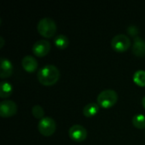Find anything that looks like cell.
<instances>
[{
	"label": "cell",
	"mask_w": 145,
	"mask_h": 145,
	"mask_svg": "<svg viewBox=\"0 0 145 145\" xmlns=\"http://www.w3.org/2000/svg\"><path fill=\"white\" fill-rule=\"evenodd\" d=\"M17 112V105L12 100H3L0 103V116L10 117Z\"/></svg>",
	"instance_id": "52a82bcc"
},
{
	"label": "cell",
	"mask_w": 145,
	"mask_h": 145,
	"mask_svg": "<svg viewBox=\"0 0 145 145\" xmlns=\"http://www.w3.org/2000/svg\"><path fill=\"white\" fill-rule=\"evenodd\" d=\"M133 124L138 129L145 128V116L143 114H137L133 117Z\"/></svg>",
	"instance_id": "9a60e30c"
},
{
	"label": "cell",
	"mask_w": 145,
	"mask_h": 145,
	"mask_svg": "<svg viewBox=\"0 0 145 145\" xmlns=\"http://www.w3.org/2000/svg\"><path fill=\"white\" fill-rule=\"evenodd\" d=\"M87 135H88V132L86 128L82 125L76 124L71 127V128L69 129L70 138L76 142L83 141L87 138Z\"/></svg>",
	"instance_id": "8992f818"
},
{
	"label": "cell",
	"mask_w": 145,
	"mask_h": 145,
	"mask_svg": "<svg viewBox=\"0 0 145 145\" xmlns=\"http://www.w3.org/2000/svg\"><path fill=\"white\" fill-rule=\"evenodd\" d=\"M142 104H143V106L145 108V96L143 98V99H142Z\"/></svg>",
	"instance_id": "ffe728a7"
},
{
	"label": "cell",
	"mask_w": 145,
	"mask_h": 145,
	"mask_svg": "<svg viewBox=\"0 0 145 145\" xmlns=\"http://www.w3.org/2000/svg\"><path fill=\"white\" fill-rule=\"evenodd\" d=\"M13 92V88L12 85L6 81H3L1 82L0 84V97L2 99L7 98L8 96H10V94Z\"/></svg>",
	"instance_id": "4fadbf2b"
},
{
	"label": "cell",
	"mask_w": 145,
	"mask_h": 145,
	"mask_svg": "<svg viewBox=\"0 0 145 145\" xmlns=\"http://www.w3.org/2000/svg\"><path fill=\"white\" fill-rule=\"evenodd\" d=\"M59 71L54 65H46L39 69L37 79L42 85L50 86L56 83L59 78Z\"/></svg>",
	"instance_id": "6da1fadb"
},
{
	"label": "cell",
	"mask_w": 145,
	"mask_h": 145,
	"mask_svg": "<svg viewBox=\"0 0 145 145\" xmlns=\"http://www.w3.org/2000/svg\"><path fill=\"white\" fill-rule=\"evenodd\" d=\"M51 48L50 42L45 39L37 40L32 46V52L37 56H45Z\"/></svg>",
	"instance_id": "ba28073f"
},
{
	"label": "cell",
	"mask_w": 145,
	"mask_h": 145,
	"mask_svg": "<svg viewBox=\"0 0 145 145\" xmlns=\"http://www.w3.org/2000/svg\"><path fill=\"white\" fill-rule=\"evenodd\" d=\"M57 30V25L55 21L49 17L42 18L37 23V31L38 32L45 37H53Z\"/></svg>",
	"instance_id": "3957f363"
},
{
	"label": "cell",
	"mask_w": 145,
	"mask_h": 145,
	"mask_svg": "<svg viewBox=\"0 0 145 145\" xmlns=\"http://www.w3.org/2000/svg\"><path fill=\"white\" fill-rule=\"evenodd\" d=\"M118 99L117 93L112 89H105L103 90L97 98L98 105L105 109H108L112 107Z\"/></svg>",
	"instance_id": "7a4b0ae2"
},
{
	"label": "cell",
	"mask_w": 145,
	"mask_h": 145,
	"mask_svg": "<svg viewBox=\"0 0 145 145\" xmlns=\"http://www.w3.org/2000/svg\"><path fill=\"white\" fill-rule=\"evenodd\" d=\"M54 44L56 45L57 48L64 49L69 45V39L68 37L64 35V34H59L54 37Z\"/></svg>",
	"instance_id": "5bb4252c"
},
{
	"label": "cell",
	"mask_w": 145,
	"mask_h": 145,
	"mask_svg": "<svg viewBox=\"0 0 145 145\" xmlns=\"http://www.w3.org/2000/svg\"><path fill=\"white\" fill-rule=\"evenodd\" d=\"M0 41H1L0 48H3V42H4V41H3V37H0Z\"/></svg>",
	"instance_id": "d6986e66"
},
{
	"label": "cell",
	"mask_w": 145,
	"mask_h": 145,
	"mask_svg": "<svg viewBox=\"0 0 145 145\" xmlns=\"http://www.w3.org/2000/svg\"><path fill=\"white\" fill-rule=\"evenodd\" d=\"M55 129L56 122L53 118L49 116H44L38 122V131L42 135L45 137L51 136L55 132Z\"/></svg>",
	"instance_id": "277c9868"
},
{
	"label": "cell",
	"mask_w": 145,
	"mask_h": 145,
	"mask_svg": "<svg viewBox=\"0 0 145 145\" xmlns=\"http://www.w3.org/2000/svg\"><path fill=\"white\" fill-rule=\"evenodd\" d=\"M127 32L131 36H135L138 33V28L135 25H130L127 27Z\"/></svg>",
	"instance_id": "ac0fdd59"
},
{
	"label": "cell",
	"mask_w": 145,
	"mask_h": 145,
	"mask_svg": "<svg viewBox=\"0 0 145 145\" xmlns=\"http://www.w3.org/2000/svg\"><path fill=\"white\" fill-rule=\"evenodd\" d=\"M133 53L137 56H144L145 55V40L136 37L134 38L133 45Z\"/></svg>",
	"instance_id": "8fae6325"
},
{
	"label": "cell",
	"mask_w": 145,
	"mask_h": 145,
	"mask_svg": "<svg viewBox=\"0 0 145 145\" xmlns=\"http://www.w3.org/2000/svg\"><path fill=\"white\" fill-rule=\"evenodd\" d=\"M99 110V105L97 103L92 102L88 105H86L83 108V115L87 117H92L95 116Z\"/></svg>",
	"instance_id": "7c38bea8"
},
{
	"label": "cell",
	"mask_w": 145,
	"mask_h": 145,
	"mask_svg": "<svg viewBox=\"0 0 145 145\" xmlns=\"http://www.w3.org/2000/svg\"><path fill=\"white\" fill-rule=\"evenodd\" d=\"M31 112H32V115L34 117L36 118H38V119H42L43 118L44 116V110L42 109V106L40 105H34L31 109Z\"/></svg>",
	"instance_id": "e0dca14e"
},
{
	"label": "cell",
	"mask_w": 145,
	"mask_h": 145,
	"mask_svg": "<svg viewBox=\"0 0 145 145\" xmlns=\"http://www.w3.org/2000/svg\"><path fill=\"white\" fill-rule=\"evenodd\" d=\"M21 65L23 66V68L28 71V72H32L34 71L38 65V63L37 61V59L31 56V55H25L22 60H21Z\"/></svg>",
	"instance_id": "30bf717a"
},
{
	"label": "cell",
	"mask_w": 145,
	"mask_h": 145,
	"mask_svg": "<svg viewBox=\"0 0 145 145\" xmlns=\"http://www.w3.org/2000/svg\"><path fill=\"white\" fill-rule=\"evenodd\" d=\"M133 81L138 86H145V71L139 70L137 71L133 75Z\"/></svg>",
	"instance_id": "2e32d148"
},
{
	"label": "cell",
	"mask_w": 145,
	"mask_h": 145,
	"mask_svg": "<svg viewBox=\"0 0 145 145\" xmlns=\"http://www.w3.org/2000/svg\"><path fill=\"white\" fill-rule=\"evenodd\" d=\"M131 41L125 34H117L111 40V47L117 52H124L129 48Z\"/></svg>",
	"instance_id": "5b68a950"
},
{
	"label": "cell",
	"mask_w": 145,
	"mask_h": 145,
	"mask_svg": "<svg viewBox=\"0 0 145 145\" xmlns=\"http://www.w3.org/2000/svg\"><path fill=\"white\" fill-rule=\"evenodd\" d=\"M1 71H0V77L6 78L12 75L13 73V65L11 61L6 58L2 57L1 59Z\"/></svg>",
	"instance_id": "9c48e42d"
}]
</instances>
